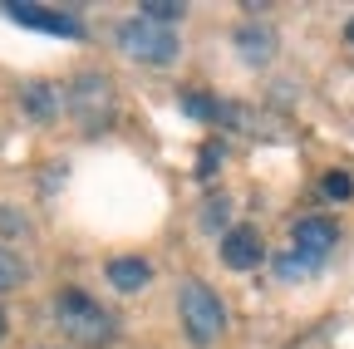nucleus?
<instances>
[{"label":"nucleus","mask_w":354,"mask_h":349,"mask_svg":"<svg viewBox=\"0 0 354 349\" xmlns=\"http://www.w3.org/2000/svg\"><path fill=\"white\" fill-rule=\"evenodd\" d=\"M6 334H10V315H6V305H0V344H6Z\"/></svg>","instance_id":"nucleus-19"},{"label":"nucleus","mask_w":354,"mask_h":349,"mask_svg":"<svg viewBox=\"0 0 354 349\" xmlns=\"http://www.w3.org/2000/svg\"><path fill=\"white\" fill-rule=\"evenodd\" d=\"M104 276H109V285H113L118 295H138V290H148L153 266H148L143 256H113L109 266H104Z\"/></svg>","instance_id":"nucleus-9"},{"label":"nucleus","mask_w":354,"mask_h":349,"mask_svg":"<svg viewBox=\"0 0 354 349\" xmlns=\"http://www.w3.org/2000/svg\"><path fill=\"white\" fill-rule=\"evenodd\" d=\"M183 113H192V118H202V123H216V118H221V104L207 99V94H183Z\"/></svg>","instance_id":"nucleus-15"},{"label":"nucleus","mask_w":354,"mask_h":349,"mask_svg":"<svg viewBox=\"0 0 354 349\" xmlns=\"http://www.w3.org/2000/svg\"><path fill=\"white\" fill-rule=\"evenodd\" d=\"M118 50H123L128 59H138V64L167 69L183 45H177V35H172L167 25H148V20L138 15V20H123V25H118Z\"/></svg>","instance_id":"nucleus-4"},{"label":"nucleus","mask_w":354,"mask_h":349,"mask_svg":"<svg viewBox=\"0 0 354 349\" xmlns=\"http://www.w3.org/2000/svg\"><path fill=\"white\" fill-rule=\"evenodd\" d=\"M177 320H183L187 344H197V349H212L227 334V310H221V300L207 281H183V290H177Z\"/></svg>","instance_id":"nucleus-3"},{"label":"nucleus","mask_w":354,"mask_h":349,"mask_svg":"<svg viewBox=\"0 0 354 349\" xmlns=\"http://www.w3.org/2000/svg\"><path fill=\"white\" fill-rule=\"evenodd\" d=\"M216 162H221V148H216V143H212V148H202V158H197V178H212Z\"/></svg>","instance_id":"nucleus-18"},{"label":"nucleus","mask_w":354,"mask_h":349,"mask_svg":"<svg viewBox=\"0 0 354 349\" xmlns=\"http://www.w3.org/2000/svg\"><path fill=\"white\" fill-rule=\"evenodd\" d=\"M6 10L15 25H30V30H50V35H64V39H79L84 35V25L74 20V15H59V10H50V6H25V0H6Z\"/></svg>","instance_id":"nucleus-6"},{"label":"nucleus","mask_w":354,"mask_h":349,"mask_svg":"<svg viewBox=\"0 0 354 349\" xmlns=\"http://www.w3.org/2000/svg\"><path fill=\"white\" fill-rule=\"evenodd\" d=\"M290 246H295L300 256H310L315 266H325L330 251L339 246V227L330 222V216H300L295 232H290Z\"/></svg>","instance_id":"nucleus-5"},{"label":"nucleus","mask_w":354,"mask_h":349,"mask_svg":"<svg viewBox=\"0 0 354 349\" xmlns=\"http://www.w3.org/2000/svg\"><path fill=\"white\" fill-rule=\"evenodd\" d=\"M138 10H143V20H148V25H167V30L187 15V6H183V0H143Z\"/></svg>","instance_id":"nucleus-13"},{"label":"nucleus","mask_w":354,"mask_h":349,"mask_svg":"<svg viewBox=\"0 0 354 349\" xmlns=\"http://www.w3.org/2000/svg\"><path fill=\"white\" fill-rule=\"evenodd\" d=\"M261 232L256 227H227V236H221V266L227 271H256L261 266Z\"/></svg>","instance_id":"nucleus-7"},{"label":"nucleus","mask_w":354,"mask_h":349,"mask_svg":"<svg viewBox=\"0 0 354 349\" xmlns=\"http://www.w3.org/2000/svg\"><path fill=\"white\" fill-rule=\"evenodd\" d=\"M232 45H236V55H241L246 64L261 69V64H271V55H276V30L261 25V20H246V25H236Z\"/></svg>","instance_id":"nucleus-8"},{"label":"nucleus","mask_w":354,"mask_h":349,"mask_svg":"<svg viewBox=\"0 0 354 349\" xmlns=\"http://www.w3.org/2000/svg\"><path fill=\"white\" fill-rule=\"evenodd\" d=\"M202 227L227 236V197H212V202H207V211H202Z\"/></svg>","instance_id":"nucleus-16"},{"label":"nucleus","mask_w":354,"mask_h":349,"mask_svg":"<svg viewBox=\"0 0 354 349\" xmlns=\"http://www.w3.org/2000/svg\"><path fill=\"white\" fill-rule=\"evenodd\" d=\"M55 325L69 334V344H84V349H104V344L118 334L113 315L104 310L94 295H84V290H59V300H55Z\"/></svg>","instance_id":"nucleus-2"},{"label":"nucleus","mask_w":354,"mask_h":349,"mask_svg":"<svg viewBox=\"0 0 354 349\" xmlns=\"http://www.w3.org/2000/svg\"><path fill=\"white\" fill-rule=\"evenodd\" d=\"M20 109H25V118H35V123H55V118L64 113V94L55 89V84L35 79V84H25V89H20Z\"/></svg>","instance_id":"nucleus-10"},{"label":"nucleus","mask_w":354,"mask_h":349,"mask_svg":"<svg viewBox=\"0 0 354 349\" xmlns=\"http://www.w3.org/2000/svg\"><path fill=\"white\" fill-rule=\"evenodd\" d=\"M320 266H315V261H310V256H300L295 246H286L281 256H276V276L281 281H305V276H315Z\"/></svg>","instance_id":"nucleus-11"},{"label":"nucleus","mask_w":354,"mask_h":349,"mask_svg":"<svg viewBox=\"0 0 354 349\" xmlns=\"http://www.w3.org/2000/svg\"><path fill=\"white\" fill-rule=\"evenodd\" d=\"M325 197H335V202H349V197H354V182L344 178V172H330V178H325Z\"/></svg>","instance_id":"nucleus-17"},{"label":"nucleus","mask_w":354,"mask_h":349,"mask_svg":"<svg viewBox=\"0 0 354 349\" xmlns=\"http://www.w3.org/2000/svg\"><path fill=\"white\" fill-rule=\"evenodd\" d=\"M64 109H69V118H74L79 133H88V138L104 133V128L113 123V113H118L113 79H109V74H99V69L74 74V79H69V89H64Z\"/></svg>","instance_id":"nucleus-1"},{"label":"nucleus","mask_w":354,"mask_h":349,"mask_svg":"<svg viewBox=\"0 0 354 349\" xmlns=\"http://www.w3.org/2000/svg\"><path fill=\"white\" fill-rule=\"evenodd\" d=\"M25 261H20V251H10V246H0V295H10V290H20L25 285Z\"/></svg>","instance_id":"nucleus-12"},{"label":"nucleus","mask_w":354,"mask_h":349,"mask_svg":"<svg viewBox=\"0 0 354 349\" xmlns=\"http://www.w3.org/2000/svg\"><path fill=\"white\" fill-rule=\"evenodd\" d=\"M25 236H30V222H25L15 207H0V246L15 251V241H25Z\"/></svg>","instance_id":"nucleus-14"},{"label":"nucleus","mask_w":354,"mask_h":349,"mask_svg":"<svg viewBox=\"0 0 354 349\" xmlns=\"http://www.w3.org/2000/svg\"><path fill=\"white\" fill-rule=\"evenodd\" d=\"M344 39H349V45H354V20H349V25H344Z\"/></svg>","instance_id":"nucleus-20"}]
</instances>
